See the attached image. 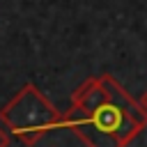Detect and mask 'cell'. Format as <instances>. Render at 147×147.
<instances>
[{
  "label": "cell",
  "instance_id": "6da1fadb",
  "mask_svg": "<svg viewBox=\"0 0 147 147\" xmlns=\"http://www.w3.org/2000/svg\"><path fill=\"white\" fill-rule=\"evenodd\" d=\"M62 126L87 147H126L147 126V113L113 76L101 74L74 90Z\"/></svg>",
  "mask_w": 147,
  "mask_h": 147
},
{
  "label": "cell",
  "instance_id": "7a4b0ae2",
  "mask_svg": "<svg viewBox=\"0 0 147 147\" xmlns=\"http://www.w3.org/2000/svg\"><path fill=\"white\" fill-rule=\"evenodd\" d=\"M0 124L18 142L32 147L48 131L62 126V110H57L37 85L25 83L0 108Z\"/></svg>",
  "mask_w": 147,
  "mask_h": 147
},
{
  "label": "cell",
  "instance_id": "3957f363",
  "mask_svg": "<svg viewBox=\"0 0 147 147\" xmlns=\"http://www.w3.org/2000/svg\"><path fill=\"white\" fill-rule=\"evenodd\" d=\"M9 142H11V136H9V131L0 124V147H9Z\"/></svg>",
  "mask_w": 147,
  "mask_h": 147
},
{
  "label": "cell",
  "instance_id": "277c9868",
  "mask_svg": "<svg viewBox=\"0 0 147 147\" xmlns=\"http://www.w3.org/2000/svg\"><path fill=\"white\" fill-rule=\"evenodd\" d=\"M138 103H140V108H142V110L147 113V90H145V92L140 94V99H138Z\"/></svg>",
  "mask_w": 147,
  "mask_h": 147
}]
</instances>
